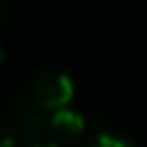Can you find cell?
<instances>
[{
  "instance_id": "cell-6",
  "label": "cell",
  "mask_w": 147,
  "mask_h": 147,
  "mask_svg": "<svg viewBox=\"0 0 147 147\" xmlns=\"http://www.w3.org/2000/svg\"><path fill=\"white\" fill-rule=\"evenodd\" d=\"M0 60H3V52H0Z\"/></svg>"
},
{
  "instance_id": "cell-3",
  "label": "cell",
  "mask_w": 147,
  "mask_h": 147,
  "mask_svg": "<svg viewBox=\"0 0 147 147\" xmlns=\"http://www.w3.org/2000/svg\"><path fill=\"white\" fill-rule=\"evenodd\" d=\"M84 147H131V142H125L123 136H115V134H98Z\"/></svg>"
},
{
  "instance_id": "cell-5",
  "label": "cell",
  "mask_w": 147,
  "mask_h": 147,
  "mask_svg": "<svg viewBox=\"0 0 147 147\" xmlns=\"http://www.w3.org/2000/svg\"><path fill=\"white\" fill-rule=\"evenodd\" d=\"M27 147H52V144H27Z\"/></svg>"
},
{
  "instance_id": "cell-4",
  "label": "cell",
  "mask_w": 147,
  "mask_h": 147,
  "mask_svg": "<svg viewBox=\"0 0 147 147\" xmlns=\"http://www.w3.org/2000/svg\"><path fill=\"white\" fill-rule=\"evenodd\" d=\"M16 144V131L8 123V117L0 115V147H14Z\"/></svg>"
},
{
  "instance_id": "cell-1",
  "label": "cell",
  "mask_w": 147,
  "mask_h": 147,
  "mask_svg": "<svg viewBox=\"0 0 147 147\" xmlns=\"http://www.w3.org/2000/svg\"><path fill=\"white\" fill-rule=\"evenodd\" d=\"M11 109L16 117V128L27 144H52L65 147L84 134V117L74 109H44L30 98V93L14 95Z\"/></svg>"
},
{
  "instance_id": "cell-2",
  "label": "cell",
  "mask_w": 147,
  "mask_h": 147,
  "mask_svg": "<svg viewBox=\"0 0 147 147\" xmlns=\"http://www.w3.org/2000/svg\"><path fill=\"white\" fill-rule=\"evenodd\" d=\"M30 98L44 109H65L74 98V82L60 68H41L30 79Z\"/></svg>"
}]
</instances>
